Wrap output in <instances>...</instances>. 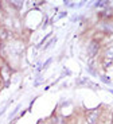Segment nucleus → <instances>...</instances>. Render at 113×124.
I'll use <instances>...</instances> for the list:
<instances>
[{
    "label": "nucleus",
    "mask_w": 113,
    "mask_h": 124,
    "mask_svg": "<svg viewBox=\"0 0 113 124\" xmlns=\"http://www.w3.org/2000/svg\"><path fill=\"white\" fill-rule=\"evenodd\" d=\"M98 43L96 42V40H93L92 43H90V46H89V55H96L98 51Z\"/></svg>",
    "instance_id": "nucleus-1"
},
{
    "label": "nucleus",
    "mask_w": 113,
    "mask_h": 124,
    "mask_svg": "<svg viewBox=\"0 0 113 124\" xmlns=\"http://www.w3.org/2000/svg\"><path fill=\"white\" fill-rule=\"evenodd\" d=\"M12 4H15V6H22V1H18V3H16V1H12Z\"/></svg>",
    "instance_id": "nucleus-3"
},
{
    "label": "nucleus",
    "mask_w": 113,
    "mask_h": 124,
    "mask_svg": "<svg viewBox=\"0 0 113 124\" xmlns=\"http://www.w3.org/2000/svg\"><path fill=\"white\" fill-rule=\"evenodd\" d=\"M102 80L106 81V82H109V78H108V77H102Z\"/></svg>",
    "instance_id": "nucleus-4"
},
{
    "label": "nucleus",
    "mask_w": 113,
    "mask_h": 124,
    "mask_svg": "<svg viewBox=\"0 0 113 124\" xmlns=\"http://www.w3.org/2000/svg\"><path fill=\"white\" fill-rule=\"evenodd\" d=\"M106 57H109V58H112V57H113V49H109L106 51Z\"/></svg>",
    "instance_id": "nucleus-2"
}]
</instances>
